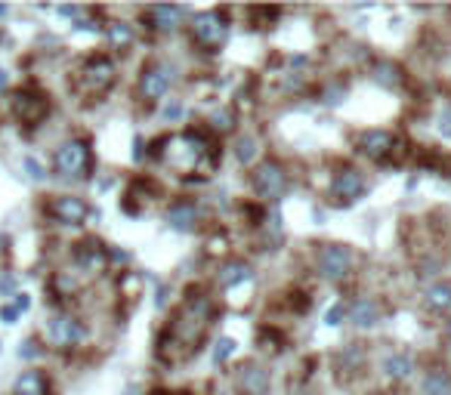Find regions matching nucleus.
I'll use <instances>...</instances> for the list:
<instances>
[{"label": "nucleus", "mask_w": 451, "mask_h": 395, "mask_svg": "<svg viewBox=\"0 0 451 395\" xmlns=\"http://www.w3.org/2000/svg\"><path fill=\"white\" fill-rule=\"evenodd\" d=\"M210 318H214V302H210L207 293H198V297H185L183 309L170 318V324L164 327L158 340V355L161 361L173 365V361L189 358L198 343L204 340V331H207Z\"/></svg>", "instance_id": "obj_1"}, {"label": "nucleus", "mask_w": 451, "mask_h": 395, "mask_svg": "<svg viewBox=\"0 0 451 395\" xmlns=\"http://www.w3.org/2000/svg\"><path fill=\"white\" fill-rule=\"evenodd\" d=\"M115 62L108 56H90L87 62L78 69V78H74V90L81 96H105L115 83Z\"/></svg>", "instance_id": "obj_2"}, {"label": "nucleus", "mask_w": 451, "mask_h": 395, "mask_svg": "<svg viewBox=\"0 0 451 395\" xmlns=\"http://www.w3.org/2000/svg\"><path fill=\"white\" fill-rule=\"evenodd\" d=\"M56 173L62 179H84L90 176L93 170V151H90V142L87 139H68L56 148Z\"/></svg>", "instance_id": "obj_3"}, {"label": "nucleus", "mask_w": 451, "mask_h": 395, "mask_svg": "<svg viewBox=\"0 0 451 395\" xmlns=\"http://www.w3.org/2000/svg\"><path fill=\"white\" fill-rule=\"evenodd\" d=\"M189 35L192 40L198 44L201 49H207V53H217L219 47L226 44L229 37V22L223 10H210V13H198L189 25Z\"/></svg>", "instance_id": "obj_4"}, {"label": "nucleus", "mask_w": 451, "mask_h": 395, "mask_svg": "<svg viewBox=\"0 0 451 395\" xmlns=\"http://www.w3.org/2000/svg\"><path fill=\"white\" fill-rule=\"evenodd\" d=\"M251 186L257 191V198L263 201H282L285 191H287V170L282 161H275V158H266V161H260L253 167L251 173Z\"/></svg>", "instance_id": "obj_5"}, {"label": "nucleus", "mask_w": 451, "mask_h": 395, "mask_svg": "<svg viewBox=\"0 0 451 395\" xmlns=\"http://www.w3.org/2000/svg\"><path fill=\"white\" fill-rule=\"evenodd\" d=\"M355 257L346 244H321L316 254V269L321 278L328 281H346L353 275Z\"/></svg>", "instance_id": "obj_6"}, {"label": "nucleus", "mask_w": 451, "mask_h": 395, "mask_svg": "<svg viewBox=\"0 0 451 395\" xmlns=\"http://www.w3.org/2000/svg\"><path fill=\"white\" fill-rule=\"evenodd\" d=\"M365 191H368V182H365V173L359 170V167H343V170L334 173V179H331V189L328 195L334 204L340 207H350L355 204Z\"/></svg>", "instance_id": "obj_7"}, {"label": "nucleus", "mask_w": 451, "mask_h": 395, "mask_svg": "<svg viewBox=\"0 0 451 395\" xmlns=\"http://www.w3.org/2000/svg\"><path fill=\"white\" fill-rule=\"evenodd\" d=\"M355 146L365 158L371 161H389V155L399 151V136L393 130H380V127H371V130H362L355 136Z\"/></svg>", "instance_id": "obj_8"}, {"label": "nucleus", "mask_w": 451, "mask_h": 395, "mask_svg": "<svg viewBox=\"0 0 451 395\" xmlns=\"http://www.w3.org/2000/svg\"><path fill=\"white\" fill-rule=\"evenodd\" d=\"M170 87H173V71H170V65L149 62L146 69H142V74H139L142 102H158V99H164L170 93Z\"/></svg>", "instance_id": "obj_9"}, {"label": "nucleus", "mask_w": 451, "mask_h": 395, "mask_svg": "<svg viewBox=\"0 0 451 395\" xmlns=\"http://www.w3.org/2000/svg\"><path fill=\"white\" fill-rule=\"evenodd\" d=\"M47 337L59 349H72L84 340V324L74 315H53L47 324Z\"/></svg>", "instance_id": "obj_10"}, {"label": "nucleus", "mask_w": 451, "mask_h": 395, "mask_svg": "<svg viewBox=\"0 0 451 395\" xmlns=\"http://www.w3.org/2000/svg\"><path fill=\"white\" fill-rule=\"evenodd\" d=\"M235 389L238 395H269L272 374L263 365H241L235 374Z\"/></svg>", "instance_id": "obj_11"}, {"label": "nucleus", "mask_w": 451, "mask_h": 395, "mask_svg": "<svg viewBox=\"0 0 451 395\" xmlns=\"http://www.w3.org/2000/svg\"><path fill=\"white\" fill-rule=\"evenodd\" d=\"M50 213H53V220H59L62 225H84L90 216V207L74 195H59L50 201Z\"/></svg>", "instance_id": "obj_12"}, {"label": "nucleus", "mask_w": 451, "mask_h": 395, "mask_svg": "<svg viewBox=\"0 0 451 395\" xmlns=\"http://www.w3.org/2000/svg\"><path fill=\"white\" fill-rule=\"evenodd\" d=\"M16 117H19L22 124H28V127H34V124H40L47 117L50 112V102H47V96H40V93H31V90H25V93L16 96Z\"/></svg>", "instance_id": "obj_13"}, {"label": "nucleus", "mask_w": 451, "mask_h": 395, "mask_svg": "<svg viewBox=\"0 0 451 395\" xmlns=\"http://www.w3.org/2000/svg\"><path fill=\"white\" fill-rule=\"evenodd\" d=\"M167 223H170V229H176V232H192L195 225L201 223V207L189 198L173 201L167 210Z\"/></svg>", "instance_id": "obj_14"}, {"label": "nucleus", "mask_w": 451, "mask_h": 395, "mask_svg": "<svg viewBox=\"0 0 451 395\" xmlns=\"http://www.w3.org/2000/svg\"><path fill=\"white\" fill-rule=\"evenodd\" d=\"M74 263H78V269H84V272L96 275L105 269L108 263V250L99 244V241H81V244H74Z\"/></svg>", "instance_id": "obj_15"}, {"label": "nucleus", "mask_w": 451, "mask_h": 395, "mask_svg": "<svg viewBox=\"0 0 451 395\" xmlns=\"http://www.w3.org/2000/svg\"><path fill=\"white\" fill-rule=\"evenodd\" d=\"M350 318H353L355 327H374L380 318H384V306H380V300H374V297H359L350 306Z\"/></svg>", "instance_id": "obj_16"}, {"label": "nucleus", "mask_w": 451, "mask_h": 395, "mask_svg": "<svg viewBox=\"0 0 451 395\" xmlns=\"http://www.w3.org/2000/svg\"><path fill=\"white\" fill-rule=\"evenodd\" d=\"M183 16H185V10L183 6H173V4H158L149 10V19H152V28L155 31H176L183 25Z\"/></svg>", "instance_id": "obj_17"}, {"label": "nucleus", "mask_w": 451, "mask_h": 395, "mask_svg": "<svg viewBox=\"0 0 451 395\" xmlns=\"http://www.w3.org/2000/svg\"><path fill=\"white\" fill-rule=\"evenodd\" d=\"M251 275H253V269L248 259H226L223 269H219V284H223L226 290H232L238 284L251 281Z\"/></svg>", "instance_id": "obj_18"}, {"label": "nucleus", "mask_w": 451, "mask_h": 395, "mask_svg": "<svg viewBox=\"0 0 451 395\" xmlns=\"http://www.w3.org/2000/svg\"><path fill=\"white\" fill-rule=\"evenodd\" d=\"M365 367V346L362 343H346L337 355V371L340 380H346V374H359Z\"/></svg>", "instance_id": "obj_19"}, {"label": "nucleus", "mask_w": 451, "mask_h": 395, "mask_svg": "<svg viewBox=\"0 0 451 395\" xmlns=\"http://www.w3.org/2000/svg\"><path fill=\"white\" fill-rule=\"evenodd\" d=\"M384 371L389 380H408L414 371V355L411 352H405V349H396V352H389L387 361H384Z\"/></svg>", "instance_id": "obj_20"}, {"label": "nucleus", "mask_w": 451, "mask_h": 395, "mask_svg": "<svg viewBox=\"0 0 451 395\" xmlns=\"http://www.w3.org/2000/svg\"><path fill=\"white\" fill-rule=\"evenodd\" d=\"M423 306L430 312H448L451 309V281H433L423 290Z\"/></svg>", "instance_id": "obj_21"}, {"label": "nucleus", "mask_w": 451, "mask_h": 395, "mask_svg": "<svg viewBox=\"0 0 451 395\" xmlns=\"http://www.w3.org/2000/svg\"><path fill=\"white\" fill-rule=\"evenodd\" d=\"M405 81V71L399 69L396 62H389V59H380V62H374V83H380L384 90H399Z\"/></svg>", "instance_id": "obj_22"}, {"label": "nucleus", "mask_w": 451, "mask_h": 395, "mask_svg": "<svg viewBox=\"0 0 451 395\" xmlns=\"http://www.w3.org/2000/svg\"><path fill=\"white\" fill-rule=\"evenodd\" d=\"M13 395H50V383L40 371H25L13 386Z\"/></svg>", "instance_id": "obj_23"}, {"label": "nucleus", "mask_w": 451, "mask_h": 395, "mask_svg": "<svg viewBox=\"0 0 451 395\" xmlns=\"http://www.w3.org/2000/svg\"><path fill=\"white\" fill-rule=\"evenodd\" d=\"M423 395H451V374L445 367H430L423 374Z\"/></svg>", "instance_id": "obj_24"}, {"label": "nucleus", "mask_w": 451, "mask_h": 395, "mask_svg": "<svg viewBox=\"0 0 451 395\" xmlns=\"http://www.w3.org/2000/svg\"><path fill=\"white\" fill-rule=\"evenodd\" d=\"M105 37H108V44H112L115 49H127V47H133L136 31H133V25H127V22H108L105 25Z\"/></svg>", "instance_id": "obj_25"}, {"label": "nucleus", "mask_w": 451, "mask_h": 395, "mask_svg": "<svg viewBox=\"0 0 451 395\" xmlns=\"http://www.w3.org/2000/svg\"><path fill=\"white\" fill-rule=\"evenodd\" d=\"M235 158L241 164H251L253 158H257V151H260V142H257V136H238L235 139Z\"/></svg>", "instance_id": "obj_26"}, {"label": "nucleus", "mask_w": 451, "mask_h": 395, "mask_svg": "<svg viewBox=\"0 0 451 395\" xmlns=\"http://www.w3.org/2000/svg\"><path fill=\"white\" fill-rule=\"evenodd\" d=\"M235 346H238V343L232 337H219L217 346H214V355H210V358H214V365H226V361L235 355Z\"/></svg>", "instance_id": "obj_27"}, {"label": "nucleus", "mask_w": 451, "mask_h": 395, "mask_svg": "<svg viewBox=\"0 0 451 395\" xmlns=\"http://www.w3.org/2000/svg\"><path fill=\"white\" fill-rule=\"evenodd\" d=\"M207 127H210V130H217V133H226V130H232V127H235V114L229 112V108H223V112L210 114Z\"/></svg>", "instance_id": "obj_28"}, {"label": "nucleus", "mask_w": 451, "mask_h": 395, "mask_svg": "<svg viewBox=\"0 0 451 395\" xmlns=\"http://www.w3.org/2000/svg\"><path fill=\"white\" fill-rule=\"evenodd\" d=\"M343 96H346L343 83H328V87L321 90V102H325V105H340V102H343Z\"/></svg>", "instance_id": "obj_29"}, {"label": "nucleus", "mask_w": 451, "mask_h": 395, "mask_svg": "<svg viewBox=\"0 0 451 395\" xmlns=\"http://www.w3.org/2000/svg\"><path fill=\"white\" fill-rule=\"evenodd\" d=\"M346 315H350V306H346V302H334V306L325 312V324L328 327H337V324H343Z\"/></svg>", "instance_id": "obj_30"}, {"label": "nucleus", "mask_w": 451, "mask_h": 395, "mask_svg": "<svg viewBox=\"0 0 451 395\" xmlns=\"http://www.w3.org/2000/svg\"><path fill=\"white\" fill-rule=\"evenodd\" d=\"M185 114V105L176 99V102H170L167 108H164V121H180V117Z\"/></svg>", "instance_id": "obj_31"}, {"label": "nucleus", "mask_w": 451, "mask_h": 395, "mask_svg": "<svg viewBox=\"0 0 451 395\" xmlns=\"http://www.w3.org/2000/svg\"><path fill=\"white\" fill-rule=\"evenodd\" d=\"M25 170H28V176H31V179L34 182H40V179H44V167H40L38 161H34V158H25Z\"/></svg>", "instance_id": "obj_32"}, {"label": "nucleus", "mask_w": 451, "mask_h": 395, "mask_svg": "<svg viewBox=\"0 0 451 395\" xmlns=\"http://www.w3.org/2000/svg\"><path fill=\"white\" fill-rule=\"evenodd\" d=\"M38 343H34V340H25L22 343V346H19V358H34V355H38Z\"/></svg>", "instance_id": "obj_33"}, {"label": "nucleus", "mask_w": 451, "mask_h": 395, "mask_svg": "<svg viewBox=\"0 0 451 395\" xmlns=\"http://www.w3.org/2000/svg\"><path fill=\"white\" fill-rule=\"evenodd\" d=\"M439 124H442V136H448L451 139V112H442V117H439Z\"/></svg>", "instance_id": "obj_34"}, {"label": "nucleus", "mask_w": 451, "mask_h": 395, "mask_svg": "<svg viewBox=\"0 0 451 395\" xmlns=\"http://www.w3.org/2000/svg\"><path fill=\"white\" fill-rule=\"evenodd\" d=\"M13 306H16V312H25V309H28V306H31L28 293H16V302H13Z\"/></svg>", "instance_id": "obj_35"}, {"label": "nucleus", "mask_w": 451, "mask_h": 395, "mask_svg": "<svg viewBox=\"0 0 451 395\" xmlns=\"http://www.w3.org/2000/svg\"><path fill=\"white\" fill-rule=\"evenodd\" d=\"M0 318H4L6 324H13L16 318H19V312H16V306H4V309H0Z\"/></svg>", "instance_id": "obj_36"}, {"label": "nucleus", "mask_w": 451, "mask_h": 395, "mask_svg": "<svg viewBox=\"0 0 451 395\" xmlns=\"http://www.w3.org/2000/svg\"><path fill=\"white\" fill-rule=\"evenodd\" d=\"M164 302H167V288L161 284V290H158V297H155V306H158V309H164Z\"/></svg>", "instance_id": "obj_37"}, {"label": "nucleus", "mask_w": 451, "mask_h": 395, "mask_svg": "<svg viewBox=\"0 0 451 395\" xmlns=\"http://www.w3.org/2000/svg\"><path fill=\"white\" fill-rule=\"evenodd\" d=\"M133 158H136V161H142V139L139 136L133 139Z\"/></svg>", "instance_id": "obj_38"}, {"label": "nucleus", "mask_w": 451, "mask_h": 395, "mask_svg": "<svg viewBox=\"0 0 451 395\" xmlns=\"http://www.w3.org/2000/svg\"><path fill=\"white\" fill-rule=\"evenodd\" d=\"M6 87H10V74H6L4 69H0V93H4Z\"/></svg>", "instance_id": "obj_39"}, {"label": "nucleus", "mask_w": 451, "mask_h": 395, "mask_svg": "<svg viewBox=\"0 0 451 395\" xmlns=\"http://www.w3.org/2000/svg\"><path fill=\"white\" fill-rule=\"evenodd\" d=\"M59 16H78V6H59Z\"/></svg>", "instance_id": "obj_40"}, {"label": "nucleus", "mask_w": 451, "mask_h": 395, "mask_svg": "<svg viewBox=\"0 0 451 395\" xmlns=\"http://www.w3.org/2000/svg\"><path fill=\"white\" fill-rule=\"evenodd\" d=\"M152 395H192V392H167V389H155Z\"/></svg>", "instance_id": "obj_41"}, {"label": "nucleus", "mask_w": 451, "mask_h": 395, "mask_svg": "<svg viewBox=\"0 0 451 395\" xmlns=\"http://www.w3.org/2000/svg\"><path fill=\"white\" fill-rule=\"evenodd\" d=\"M6 13H10V6H6V4H0V19H4Z\"/></svg>", "instance_id": "obj_42"}, {"label": "nucleus", "mask_w": 451, "mask_h": 395, "mask_svg": "<svg viewBox=\"0 0 451 395\" xmlns=\"http://www.w3.org/2000/svg\"><path fill=\"white\" fill-rule=\"evenodd\" d=\"M445 331H448V337H451V318H448V324H445Z\"/></svg>", "instance_id": "obj_43"}]
</instances>
